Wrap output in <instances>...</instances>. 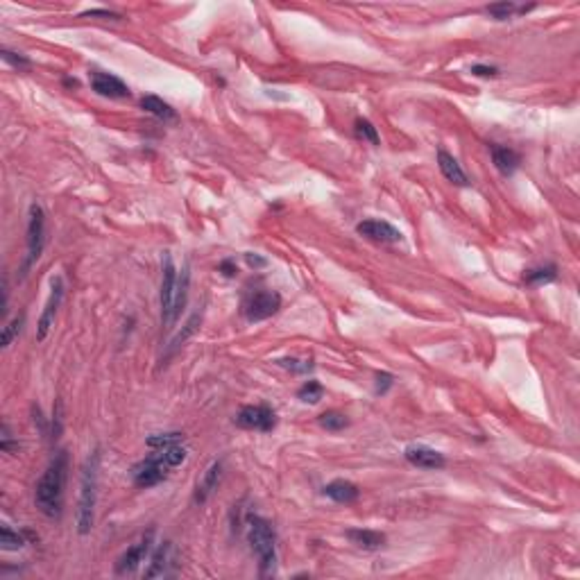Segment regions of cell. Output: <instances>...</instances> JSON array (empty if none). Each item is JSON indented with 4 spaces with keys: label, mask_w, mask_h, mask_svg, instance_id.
Here are the masks:
<instances>
[{
    "label": "cell",
    "mask_w": 580,
    "mask_h": 580,
    "mask_svg": "<svg viewBox=\"0 0 580 580\" xmlns=\"http://www.w3.org/2000/svg\"><path fill=\"white\" fill-rule=\"evenodd\" d=\"M189 286H191V268L186 263L182 268V274L177 277V290H175V304H173V317H170V329L175 326V322L179 320L182 310L186 306V299H189Z\"/></svg>",
    "instance_id": "19"
},
{
    "label": "cell",
    "mask_w": 580,
    "mask_h": 580,
    "mask_svg": "<svg viewBox=\"0 0 580 580\" xmlns=\"http://www.w3.org/2000/svg\"><path fill=\"white\" fill-rule=\"evenodd\" d=\"M247 540L252 551L259 558V574L268 578L274 576L277 567V535L274 528L268 519L259 517V514H250L247 517Z\"/></svg>",
    "instance_id": "3"
},
{
    "label": "cell",
    "mask_w": 580,
    "mask_h": 580,
    "mask_svg": "<svg viewBox=\"0 0 580 580\" xmlns=\"http://www.w3.org/2000/svg\"><path fill=\"white\" fill-rule=\"evenodd\" d=\"M297 397H299L304 404H317V402H320V399L324 397V388H322V383H320V381H315V379L306 381L304 386H301V388L297 390Z\"/></svg>",
    "instance_id": "27"
},
{
    "label": "cell",
    "mask_w": 580,
    "mask_h": 580,
    "mask_svg": "<svg viewBox=\"0 0 580 580\" xmlns=\"http://www.w3.org/2000/svg\"><path fill=\"white\" fill-rule=\"evenodd\" d=\"M23 322H26V313L12 317V320L3 326V340H0V347L7 349V347L12 345V340H14L16 336H19L21 329H23Z\"/></svg>",
    "instance_id": "28"
},
{
    "label": "cell",
    "mask_w": 580,
    "mask_h": 580,
    "mask_svg": "<svg viewBox=\"0 0 580 580\" xmlns=\"http://www.w3.org/2000/svg\"><path fill=\"white\" fill-rule=\"evenodd\" d=\"M177 268L173 263V256L163 254V274H161V322L166 329H170V317H173V304H175V290H177Z\"/></svg>",
    "instance_id": "7"
},
{
    "label": "cell",
    "mask_w": 580,
    "mask_h": 580,
    "mask_svg": "<svg viewBox=\"0 0 580 580\" xmlns=\"http://www.w3.org/2000/svg\"><path fill=\"white\" fill-rule=\"evenodd\" d=\"M200 322H202V310H195V313L189 317V322L184 324V331L182 333H177V336L170 340V347H168V354H173L175 349H179L186 342V338L189 336H193L195 331H198V326H200Z\"/></svg>",
    "instance_id": "23"
},
{
    "label": "cell",
    "mask_w": 580,
    "mask_h": 580,
    "mask_svg": "<svg viewBox=\"0 0 580 580\" xmlns=\"http://www.w3.org/2000/svg\"><path fill=\"white\" fill-rule=\"evenodd\" d=\"M168 469H170V467H168L166 462H163L161 453L154 451V453L148 456L145 460H141V462L134 465V467H132V480H134L136 487L148 489V487L159 485L161 480H166Z\"/></svg>",
    "instance_id": "6"
},
{
    "label": "cell",
    "mask_w": 580,
    "mask_h": 580,
    "mask_svg": "<svg viewBox=\"0 0 580 580\" xmlns=\"http://www.w3.org/2000/svg\"><path fill=\"white\" fill-rule=\"evenodd\" d=\"M322 492H324V496H329V499L336 503H354V501H358V496H361L358 485H354L351 480H345V478L331 480L329 485H324Z\"/></svg>",
    "instance_id": "16"
},
{
    "label": "cell",
    "mask_w": 580,
    "mask_h": 580,
    "mask_svg": "<svg viewBox=\"0 0 580 580\" xmlns=\"http://www.w3.org/2000/svg\"><path fill=\"white\" fill-rule=\"evenodd\" d=\"M184 442V433H154L148 440H145V445L150 449H166V447H173V445H182Z\"/></svg>",
    "instance_id": "25"
},
{
    "label": "cell",
    "mask_w": 580,
    "mask_h": 580,
    "mask_svg": "<svg viewBox=\"0 0 580 580\" xmlns=\"http://www.w3.org/2000/svg\"><path fill=\"white\" fill-rule=\"evenodd\" d=\"M489 152H492L494 168L499 170L501 175L508 177L519 168L521 157H519V152H514L512 148H505V145H489Z\"/></svg>",
    "instance_id": "18"
},
{
    "label": "cell",
    "mask_w": 580,
    "mask_h": 580,
    "mask_svg": "<svg viewBox=\"0 0 580 580\" xmlns=\"http://www.w3.org/2000/svg\"><path fill=\"white\" fill-rule=\"evenodd\" d=\"M471 73H474V75H478V77H496V75H499V68H496V66H485V64H474Z\"/></svg>",
    "instance_id": "36"
},
{
    "label": "cell",
    "mask_w": 580,
    "mask_h": 580,
    "mask_svg": "<svg viewBox=\"0 0 580 580\" xmlns=\"http://www.w3.org/2000/svg\"><path fill=\"white\" fill-rule=\"evenodd\" d=\"M245 263L250 268H254V270H259V268L268 265V259H263L261 254H254V252H245Z\"/></svg>",
    "instance_id": "37"
},
{
    "label": "cell",
    "mask_w": 580,
    "mask_h": 580,
    "mask_svg": "<svg viewBox=\"0 0 580 580\" xmlns=\"http://www.w3.org/2000/svg\"><path fill=\"white\" fill-rule=\"evenodd\" d=\"M281 308V295L277 290H259L254 295H250L243 304V313L247 317V322H261L279 313Z\"/></svg>",
    "instance_id": "5"
},
{
    "label": "cell",
    "mask_w": 580,
    "mask_h": 580,
    "mask_svg": "<svg viewBox=\"0 0 580 580\" xmlns=\"http://www.w3.org/2000/svg\"><path fill=\"white\" fill-rule=\"evenodd\" d=\"M46 245V214L39 204L30 207V218H28V256L23 263V274H28V270L37 263L41 252Z\"/></svg>",
    "instance_id": "4"
},
{
    "label": "cell",
    "mask_w": 580,
    "mask_h": 580,
    "mask_svg": "<svg viewBox=\"0 0 580 580\" xmlns=\"http://www.w3.org/2000/svg\"><path fill=\"white\" fill-rule=\"evenodd\" d=\"M220 476H223V460H214L209 465V469L204 471V476L198 483V487H195L193 503H198V505L207 503L209 496L216 492V487L220 483Z\"/></svg>",
    "instance_id": "14"
},
{
    "label": "cell",
    "mask_w": 580,
    "mask_h": 580,
    "mask_svg": "<svg viewBox=\"0 0 580 580\" xmlns=\"http://www.w3.org/2000/svg\"><path fill=\"white\" fill-rule=\"evenodd\" d=\"M0 55H3V59H5L7 64H12V66H16V68H30V66H32V62L28 59L26 55L12 53V50H7V48H3V50H0Z\"/></svg>",
    "instance_id": "33"
},
{
    "label": "cell",
    "mask_w": 580,
    "mask_h": 580,
    "mask_svg": "<svg viewBox=\"0 0 580 580\" xmlns=\"http://www.w3.org/2000/svg\"><path fill=\"white\" fill-rule=\"evenodd\" d=\"M79 16L82 19H95V16H100V19H111V21L120 19V14L111 12V10H88V12H82Z\"/></svg>",
    "instance_id": "34"
},
{
    "label": "cell",
    "mask_w": 580,
    "mask_h": 580,
    "mask_svg": "<svg viewBox=\"0 0 580 580\" xmlns=\"http://www.w3.org/2000/svg\"><path fill=\"white\" fill-rule=\"evenodd\" d=\"M354 132H356L358 138H361V141H367L370 145H381V138H379L377 127H374L367 118H356V122H354Z\"/></svg>",
    "instance_id": "26"
},
{
    "label": "cell",
    "mask_w": 580,
    "mask_h": 580,
    "mask_svg": "<svg viewBox=\"0 0 580 580\" xmlns=\"http://www.w3.org/2000/svg\"><path fill=\"white\" fill-rule=\"evenodd\" d=\"M68 476V453L57 451L53 460L48 462L46 471L41 474L35 489V503L46 517H59L64 505V487H66Z\"/></svg>",
    "instance_id": "1"
},
{
    "label": "cell",
    "mask_w": 580,
    "mask_h": 580,
    "mask_svg": "<svg viewBox=\"0 0 580 580\" xmlns=\"http://www.w3.org/2000/svg\"><path fill=\"white\" fill-rule=\"evenodd\" d=\"M404 458L420 469H442L447 465L445 456L427 445H408L404 449Z\"/></svg>",
    "instance_id": "12"
},
{
    "label": "cell",
    "mask_w": 580,
    "mask_h": 580,
    "mask_svg": "<svg viewBox=\"0 0 580 580\" xmlns=\"http://www.w3.org/2000/svg\"><path fill=\"white\" fill-rule=\"evenodd\" d=\"M345 537L363 551H377L386 544V535L379 533V530H370V528H349Z\"/></svg>",
    "instance_id": "15"
},
{
    "label": "cell",
    "mask_w": 580,
    "mask_h": 580,
    "mask_svg": "<svg viewBox=\"0 0 580 580\" xmlns=\"http://www.w3.org/2000/svg\"><path fill=\"white\" fill-rule=\"evenodd\" d=\"M91 88L97 95L111 97V100H122V97L132 95L129 86L120 77L111 75V73H102V71H93L91 73Z\"/></svg>",
    "instance_id": "11"
},
{
    "label": "cell",
    "mask_w": 580,
    "mask_h": 580,
    "mask_svg": "<svg viewBox=\"0 0 580 580\" xmlns=\"http://www.w3.org/2000/svg\"><path fill=\"white\" fill-rule=\"evenodd\" d=\"M277 365L283 367V370L292 372V374H308V372L315 370V363L310 361V358H308V361H299V358H279Z\"/></svg>",
    "instance_id": "30"
},
{
    "label": "cell",
    "mask_w": 580,
    "mask_h": 580,
    "mask_svg": "<svg viewBox=\"0 0 580 580\" xmlns=\"http://www.w3.org/2000/svg\"><path fill=\"white\" fill-rule=\"evenodd\" d=\"M392 383H395V377H392L390 372L374 374V392H377V395H386V392L392 388Z\"/></svg>",
    "instance_id": "32"
},
{
    "label": "cell",
    "mask_w": 580,
    "mask_h": 580,
    "mask_svg": "<svg viewBox=\"0 0 580 580\" xmlns=\"http://www.w3.org/2000/svg\"><path fill=\"white\" fill-rule=\"evenodd\" d=\"M356 232L361 236H365V238H372V241H379V243H399L404 238V234L399 232L395 225L386 223V220H377V218H370V220L358 223Z\"/></svg>",
    "instance_id": "13"
},
{
    "label": "cell",
    "mask_w": 580,
    "mask_h": 580,
    "mask_svg": "<svg viewBox=\"0 0 580 580\" xmlns=\"http://www.w3.org/2000/svg\"><path fill=\"white\" fill-rule=\"evenodd\" d=\"M555 277H558V265H542V268H533V270H526L524 272V281L530 286H542V283H549L553 281Z\"/></svg>",
    "instance_id": "22"
},
{
    "label": "cell",
    "mask_w": 580,
    "mask_h": 580,
    "mask_svg": "<svg viewBox=\"0 0 580 580\" xmlns=\"http://www.w3.org/2000/svg\"><path fill=\"white\" fill-rule=\"evenodd\" d=\"M152 537H154V530H148V533L141 537V542H136L134 546H129V549L116 560V569H113V571H116L118 576H127V574H132V571H136L138 565L143 562V558L152 549Z\"/></svg>",
    "instance_id": "9"
},
{
    "label": "cell",
    "mask_w": 580,
    "mask_h": 580,
    "mask_svg": "<svg viewBox=\"0 0 580 580\" xmlns=\"http://www.w3.org/2000/svg\"><path fill=\"white\" fill-rule=\"evenodd\" d=\"M218 270L223 272V277H227V279H232V277L238 274V265H236L234 259H225V261H220Z\"/></svg>",
    "instance_id": "35"
},
{
    "label": "cell",
    "mask_w": 580,
    "mask_h": 580,
    "mask_svg": "<svg viewBox=\"0 0 580 580\" xmlns=\"http://www.w3.org/2000/svg\"><path fill=\"white\" fill-rule=\"evenodd\" d=\"M236 424L241 429L250 431H261V433H270L277 427V415L270 406L259 404V406H245L241 408V413L236 415Z\"/></svg>",
    "instance_id": "8"
},
{
    "label": "cell",
    "mask_w": 580,
    "mask_h": 580,
    "mask_svg": "<svg viewBox=\"0 0 580 580\" xmlns=\"http://www.w3.org/2000/svg\"><path fill=\"white\" fill-rule=\"evenodd\" d=\"M32 415H35V424H37V429H39L41 436H48V427H46V422H44V415H41V408L32 406Z\"/></svg>",
    "instance_id": "38"
},
{
    "label": "cell",
    "mask_w": 580,
    "mask_h": 580,
    "mask_svg": "<svg viewBox=\"0 0 580 580\" xmlns=\"http://www.w3.org/2000/svg\"><path fill=\"white\" fill-rule=\"evenodd\" d=\"M438 166H440V173L445 175L447 182H451L456 186H467L469 179L465 175V170L460 168L458 159L453 157V154H449L447 150H438Z\"/></svg>",
    "instance_id": "17"
},
{
    "label": "cell",
    "mask_w": 580,
    "mask_h": 580,
    "mask_svg": "<svg viewBox=\"0 0 580 580\" xmlns=\"http://www.w3.org/2000/svg\"><path fill=\"white\" fill-rule=\"evenodd\" d=\"M517 10H519V7L514 5V3H496V5H487L485 7V12L492 16L494 21H508Z\"/></svg>",
    "instance_id": "31"
},
{
    "label": "cell",
    "mask_w": 580,
    "mask_h": 580,
    "mask_svg": "<svg viewBox=\"0 0 580 580\" xmlns=\"http://www.w3.org/2000/svg\"><path fill=\"white\" fill-rule=\"evenodd\" d=\"M97 469H100V449H93L82 467L79 501H77V533L88 535L95 521L97 503Z\"/></svg>",
    "instance_id": "2"
},
{
    "label": "cell",
    "mask_w": 580,
    "mask_h": 580,
    "mask_svg": "<svg viewBox=\"0 0 580 580\" xmlns=\"http://www.w3.org/2000/svg\"><path fill=\"white\" fill-rule=\"evenodd\" d=\"M64 299V281L62 277H55L53 279V288H50V297H48V304L44 308V313L39 317V324H37V340L44 342L48 338V333H50L53 324H55V315H57V308H59Z\"/></svg>",
    "instance_id": "10"
},
{
    "label": "cell",
    "mask_w": 580,
    "mask_h": 580,
    "mask_svg": "<svg viewBox=\"0 0 580 580\" xmlns=\"http://www.w3.org/2000/svg\"><path fill=\"white\" fill-rule=\"evenodd\" d=\"M317 424H320V427L324 429V431H342L347 427V418L342 413H336V411H329V413H322L320 418H317Z\"/></svg>",
    "instance_id": "29"
},
{
    "label": "cell",
    "mask_w": 580,
    "mask_h": 580,
    "mask_svg": "<svg viewBox=\"0 0 580 580\" xmlns=\"http://www.w3.org/2000/svg\"><path fill=\"white\" fill-rule=\"evenodd\" d=\"M170 542H163L159 544V549L154 551L152 555V562H150V567L148 571H145V578H157V576H163L166 574V565H168V558H170Z\"/></svg>",
    "instance_id": "21"
},
{
    "label": "cell",
    "mask_w": 580,
    "mask_h": 580,
    "mask_svg": "<svg viewBox=\"0 0 580 580\" xmlns=\"http://www.w3.org/2000/svg\"><path fill=\"white\" fill-rule=\"evenodd\" d=\"M64 86H77V79H73V77H64Z\"/></svg>",
    "instance_id": "39"
},
{
    "label": "cell",
    "mask_w": 580,
    "mask_h": 580,
    "mask_svg": "<svg viewBox=\"0 0 580 580\" xmlns=\"http://www.w3.org/2000/svg\"><path fill=\"white\" fill-rule=\"evenodd\" d=\"M28 533H16L10 526H3L0 528V546H3V551H19L23 549L28 542H26Z\"/></svg>",
    "instance_id": "24"
},
{
    "label": "cell",
    "mask_w": 580,
    "mask_h": 580,
    "mask_svg": "<svg viewBox=\"0 0 580 580\" xmlns=\"http://www.w3.org/2000/svg\"><path fill=\"white\" fill-rule=\"evenodd\" d=\"M141 107H143V111H148V113H152V116H157L161 120H175L177 118L175 109L170 107L166 100H161L159 95H143Z\"/></svg>",
    "instance_id": "20"
}]
</instances>
